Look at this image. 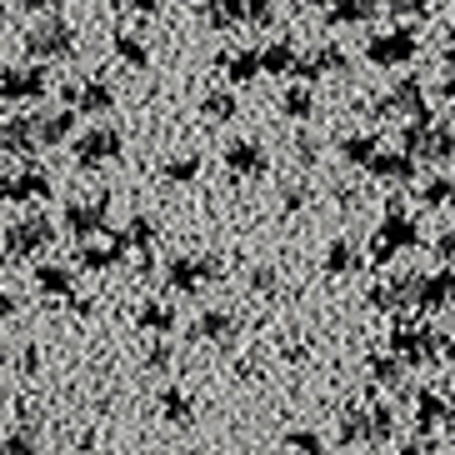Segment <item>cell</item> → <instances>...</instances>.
<instances>
[{
	"label": "cell",
	"instance_id": "3957f363",
	"mask_svg": "<svg viewBox=\"0 0 455 455\" xmlns=\"http://www.w3.org/2000/svg\"><path fill=\"white\" fill-rule=\"evenodd\" d=\"M415 245H420V226L405 215L401 201H390L386 205V220H380L375 235H371V260H375V266H390L401 251H415Z\"/></svg>",
	"mask_w": 455,
	"mask_h": 455
},
{
	"label": "cell",
	"instance_id": "11a10c76",
	"mask_svg": "<svg viewBox=\"0 0 455 455\" xmlns=\"http://www.w3.org/2000/svg\"><path fill=\"white\" fill-rule=\"evenodd\" d=\"M441 45H445V66H455V26L441 36Z\"/></svg>",
	"mask_w": 455,
	"mask_h": 455
},
{
	"label": "cell",
	"instance_id": "8992f818",
	"mask_svg": "<svg viewBox=\"0 0 455 455\" xmlns=\"http://www.w3.org/2000/svg\"><path fill=\"white\" fill-rule=\"evenodd\" d=\"M215 275H220L215 255H171V266H165V285L175 295H201Z\"/></svg>",
	"mask_w": 455,
	"mask_h": 455
},
{
	"label": "cell",
	"instance_id": "9f6ffc18",
	"mask_svg": "<svg viewBox=\"0 0 455 455\" xmlns=\"http://www.w3.org/2000/svg\"><path fill=\"white\" fill-rule=\"evenodd\" d=\"M441 95H445V100H451V106H455V66L445 70V85H441Z\"/></svg>",
	"mask_w": 455,
	"mask_h": 455
},
{
	"label": "cell",
	"instance_id": "f35d334b",
	"mask_svg": "<svg viewBox=\"0 0 455 455\" xmlns=\"http://www.w3.org/2000/svg\"><path fill=\"white\" fill-rule=\"evenodd\" d=\"M285 451L291 455H325V441H321V430H291L285 435Z\"/></svg>",
	"mask_w": 455,
	"mask_h": 455
},
{
	"label": "cell",
	"instance_id": "680465c9",
	"mask_svg": "<svg viewBox=\"0 0 455 455\" xmlns=\"http://www.w3.org/2000/svg\"><path fill=\"white\" fill-rule=\"evenodd\" d=\"M5 26H11V5L0 0V36H5Z\"/></svg>",
	"mask_w": 455,
	"mask_h": 455
},
{
	"label": "cell",
	"instance_id": "f546056e",
	"mask_svg": "<svg viewBox=\"0 0 455 455\" xmlns=\"http://www.w3.org/2000/svg\"><path fill=\"white\" fill-rule=\"evenodd\" d=\"M371 386H386V390L405 386V361L395 350H390V355H371Z\"/></svg>",
	"mask_w": 455,
	"mask_h": 455
},
{
	"label": "cell",
	"instance_id": "5b68a950",
	"mask_svg": "<svg viewBox=\"0 0 455 455\" xmlns=\"http://www.w3.org/2000/svg\"><path fill=\"white\" fill-rule=\"evenodd\" d=\"M70 51H76V26H70L66 15H45V20L30 26V36H26L30 60H66Z\"/></svg>",
	"mask_w": 455,
	"mask_h": 455
},
{
	"label": "cell",
	"instance_id": "94428289",
	"mask_svg": "<svg viewBox=\"0 0 455 455\" xmlns=\"http://www.w3.org/2000/svg\"><path fill=\"white\" fill-rule=\"evenodd\" d=\"M445 205H455V186H451V196H445Z\"/></svg>",
	"mask_w": 455,
	"mask_h": 455
},
{
	"label": "cell",
	"instance_id": "7c38bea8",
	"mask_svg": "<svg viewBox=\"0 0 455 455\" xmlns=\"http://www.w3.org/2000/svg\"><path fill=\"white\" fill-rule=\"evenodd\" d=\"M350 60L340 45H325V51H310V55H295V70L291 76H300V85H315L325 81V76H346Z\"/></svg>",
	"mask_w": 455,
	"mask_h": 455
},
{
	"label": "cell",
	"instance_id": "7bdbcfd3",
	"mask_svg": "<svg viewBox=\"0 0 455 455\" xmlns=\"http://www.w3.org/2000/svg\"><path fill=\"white\" fill-rule=\"evenodd\" d=\"M0 455H36V435H30V430L5 435V441H0Z\"/></svg>",
	"mask_w": 455,
	"mask_h": 455
},
{
	"label": "cell",
	"instance_id": "e575fe53",
	"mask_svg": "<svg viewBox=\"0 0 455 455\" xmlns=\"http://www.w3.org/2000/svg\"><path fill=\"white\" fill-rule=\"evenodd\" d=\"M190 415H196V405H190V395L180 386L161 390V420H171V426H186Z\"/></svg>",
	"mask_w": 455,
	"mask_h": 455
},
{
	"label": "cell",
	"instance_id": "2e32d148",
	"mask_svg": "<svg viewBox=\"0 0 455 455\" xmlns=\"http://www.w3.org/2000/svg\"><path fill=\"white\" fill-rule=\"evenodd\" d=\"M365 171H371L375 180H386V186H411L415 180V156L411 150H375L371 161H365Z\"/></svg>",
	"mask_w": 455,
	"mask_h": 455
},
{
	"label": "cell",
	"instance_id": "cb8c5ba5",
	"mask_svg": "<svg viewBox=\"0 0 455 455\" xmlns=\"http://www.w3.org/2000/svg\"><path fill=\"white\" fill-rule=\"evenodd\" d=\"M415 426L420 430H441V426H451V405H445V395H435V390H420L415 395Z\"/></svg>",
	"mask_w": 455,
	"mask_h": 455
},
{
	"label": "cell",
	"instance_id": "4316f807",
	"mask_svg": "<svg viewBox=\"0 0 455 455\" xmlns=\"http://www.w3.org/2000/svg\"><path fill=\"white\" fill-rule=\"evenodd\" d=\"M70 131H76V110L70 106L36 121V140H41V146H60V140H70Z\"/></svg>",
	"mask_w": 455,
	"mask_h": 455
},
{
	"label": "cell",
	"instance_id": "603a6c76",
	"mask_svg": "<svg viewBox=\"0 0 455 455\" xmlns=\"http://www.w3.org/2000/svg\"><path fill=\"white\" fill-rule=\"evenodd\" d=\"M36 291H41L45 300H70V295H76V275H70L66 266H51V260H45V266L36 270Z\"/></svg>",
	"mask_w": 455,
	"mask_h": 455
},
{
	"label": "cell",
	"instance_id": "4dcf8cb0",
	"mask_svg": "<svg viewBox=\"0 0 455 455\" xmlns=\"http://www.w3.org/2000/svg\"><path fill=\"white\" fill-rule=\"evenodd\" d=\"M361 270V251L350 241H331L325 245V275H355Z\"/></svg>",
	"mask_w": 455,
	"mask_h": 455
},
{
	"label": "cell",
	"instance_id": "4fadbf2b",
	"mask_svg": "<svg viewBox=\"0 0 455 455\" xmlns=\"http://www.w3.org/2000/svg\"><path fill=\"white\" fill-rule=\"evenodd\" d=\"M220 161H226V171L235 175V180H255V175H266V171H270L266 146H260V140H245V135H241V140H230Z\"/></svg>",
	"mask_w": 455,
	"mask_h": 455
},
{
	"label": "cell",
	"instance_id": "f6af8a7d",
	"mask_svg": "<svg viewBox=\"0 0 455 455\" xmlns=\"http://www.w3.org/2000/svg\"><path fill=\"white\" fill-rule=\"evenodd\" d=\"M390 15H401V20H420V15H430V0H390Z\"/></svg>",
	"mask_w": 455,
	"mask_h": 455
},
{
	"label": "cell",
	"instance_id": "d590c367",
	"mask_svg": "<svg viewBox=\"0 0 455 455\" xmlns=\"http://www.w3.org/2000/svg\"><path fill=\"white\" fill-rule=\"evenodd\" d=\"M281 110L291 116V121H310V116H315V95H310V85H291V91L281 95Z\"/></svg>",
	"mask_w": 455,
	"mask_h": 455
},
{
	"label": "cell",
	"instance_id": "e0dca14e",
	"mask_svg": "<svg viewBox=\"0 0 455 455\" xmlns=\"http://www.w3.org/2000/svg\"><path fill=\"white\" fill-rule=\"evenodd\" d=\"M76 110H85V116H106V110H116V85L110 81H85V85H70V91H60Z\"/></svg>",
	"mask_w": 455,
	"mask_h": 455
},
{
	"label": "cell",
	"instance_id": "6da1fadb",
	"mask_svg": "<svg viewBox=\"0 0 455 455\" xmlns=\"http://www.w3.org/2000/svg\"><path fill=\"white\" fill-rule=\"evenodd\" d=\"M390 350L405 361V371H426V365H441L455 355V340L435 325H395L390 331Z\"/></svg>",
	"mask_w": 455,
	"mask_h": 455
},
{
	"label": "cell",
	"instance_id": "816d5d0a",
	"mask_svg": "<svg viewBox=\"0 0 455 455\" xmlns=\"http://www.w3.org/2000/svg\"><path fill=\"white\" fill-rule=\"evenodd\" d=\"M310 201V190L306 186H295V190H285V211H300V205Z\"/></svg>",
	"mask_w": 455,
	"mask_h": 455
},
{
	"label": "cell",
	"instance_id": "ee69618b",
	"mask_svg": "<svg viewBox=\"0 0 455 455\" xmlns=\"http://www.w3.org/2000/svg\"><path fill=\"white\" fill-rule=\"evenodd\" d=\"M295 161H300V165H315V161H321V140H315L310 131L295 135Z\"/></svg>",
	"mask_w": 455,
	"mask_h": 455
},
{
	"label": "cell",
	"instance_id": "d6a6232c",
	"mask_svg": "<svg viewBox=\"0 0 455 455\" xmlns=\"http://www.w3.org/2000/svg\"><path fill=\"white\" fill-rule=\"evenodd\" d=\"M135 325H140V331H150V335H171L175 331V310L161 306V300H146V306L135 310Z\"/></svg>",
	"mask_w": 455,
	"mask_h": 455
},
{
	"label": "cell",
	"instance_id": "db71d44e",
	"mask_svg": "<svg viewBox=\"0 0 455 455\" xmlns=\"http://www.w3.org/2000/svg\"><path fill=\"white\" fill-rule=\"evenodd\" d=\"M20 371H26V375H36V371H41V350H36V346H30L26 355H20Z\"/></svg>",
	"mask_w": 455,
	"mask_h": 455
},
{
	"label": "cell",
	"instance_id": "ba28073f",
	"mask_svg": "<svg viewBox=\"0 0 455 455\" xmlns=\"http://www.w3.org/2000/svg\"><path fill=\"white\" fill-rule=\"evenodd\" d=\"M51 91V76L41 66H5L0 70V100L5 106H26V100H41Z\"/></svg>",
	"mask_w": 455,
	"mask_h": 455
},
{
	"label": "cell",
	"instance_id": "7a4b0ae2",
	"mask_svg": "<svg viewBox=\"0 0 455 455\" xmlns=\"http://www.w3.org/2000/svg\"><path fill=\"white\" fill-rule=\"evenodd\" d=\"M401 150H411L415 161H430V165L455 161V125L430 121V116H415V121H405V131H401Z\"/></svg>",
	"mask_w": 455,
	"mask_h": 455
},
{
	"label": "cell",
	"instance_id": "5bb4252c",
	"mask_svg": "<svg viewBox=\"0 0 455 455\" xmlns=\"http://www.w3.org/2000/svg\"><path fill=\"white\" fill-rule=\"evenodd\" d=\"M51 201V175L41 165H26L20 175H5V205H41Z\"/></svg>",
	"mask_w": 455,
	"mask_h": 455
},
{
	"label": "cell",
	"instance_id": "60d3db41",
	"mask_svg": "<svg viewBox=\"0 0 455 455\" xmlns=\"http://www.w3.org/2000/svg\"><path fill=\"white\" fill-rule=\"evenodd\" d=\"M201 175V161L196 156H175V161H165V180H175V186H190Z\"/></svg>",
	"mask_w": 455,
	"mask_h": 455
},
{
	"label": "cell",
	"instance_id": "ffe728a7",
	"mask_svg": "<svg viewBox=\"0 0 455 455\" xmlns=\"http://www.w3.org/2000/svg\"><path fill=\"white\" fill-rule=\"evenodd\" d=\"M190 335L205 340V346H230V340H235V321H230V310H205Z\"/></svg>",
	"mask_w": 455,
	"mask_h": 455
},
{
	"label": "cell",
	"instance_id": "7dc6e473",
	"mask_svg": "<svg viewBox=\"0 0 455 455\" xmlns=\"http://www.w3.org/2000/svg\"><path fill=\"white\" fill-rule=\"evenodd\" d=\"M116 5H125V11H135V15H156L165 0H116Z\"/></svg>",
	"mask_w": 455,
	"mask_h": 455
},
{
	"label": "cell",
	"instance_id": "7402d4cb",
	"mask_svg": "<svg viewBox=\"0 0 455 455\" xmlns=\"http://www.w3.org/2000/svg\"><path fill=\"white\" fill-rule=\"evenodd\" d=\"M340 161L346 165H355V171H365V161H371L375 150H380V135L375 131H350V135H340Z\"/></svg>",
	"mask_w": 455,
	"mask_h": 455
},
{
	"label": "cell",
	"instance_id": "d4e9b609",
	"mask_svg": "<svg viewBox=\"0 0 455 455\" xmlns=\"http://www.w3.org/2000/svg\"><path fill=\"white\" fill-rule=\"evenodd\" d=\"M380 11V0H325V20L331 26H361Z\"/></svg>",
	"mask_w": 455,
	"mask_h": 455
},
{
	"label": "cell",
	"instance_id": "681fc988",
	"mask_svg": "<svg viewBox=\"0 0 455 455\" xmlns=\"http://www.w3.org/2000/svg\"><path fill=\"white\" fill-rule=\"evenodd\" d=\"M146 365H150V371H165V365H171V346H150Z\"/></svg>",
	"mask_w": 455,
	"mask_h": 455
},
{
	"label": "cell",
	"instance_id": "d6986e66",
	"mask_svg": "<svg viewBox=\"0 0 455 455\" xmlns=\"http://www.w3.org/2000/svg\"><path fill=\"white\" fill-rule=\"evenodd\" d=\"M131 255V245H125V235H116L110 245H91V241H81V251H76V266L81 270H116Z\"/></svg>",
	"mask_w": 455,
	"mask_h": 455
},
{
	"label": "cell",
	"instance_id": "484cf974",
	"mask_svg": "<svg viewBox=\"0 0 455 455\" xmlns=\"http://www.w3.org/2000/svg\"><path fill=\"white\" fill-rule=\"evenodd\" d=\"M255 55H260V76H291L300 51H295L291 41H270V45H260Z\"/></svg>",
	"mask_w": 455,
	"mask_h": 455
},
{
	"label": "cell",
	"instance_id": "b9f144b4",
	"mask_svg": "<svg viewBox=\"0 0 455 455\" xmlns=\"http://www.w3.org/2000/svg\"><path fill=\"white\" fill-rule=\"evenodd\" d=\"M245 26H270L275 20V0H241Z\"/></svg>",
	"mask_w": 455,
	"mask_h": 455
},
{
	"label": "cell",
	"instance_id": "1f68e13d",
	"mask_svg": "<svg viewBox=\"0 0 455 455\" xmlns=\"http://www.w3.org/2000/svg\"><path fill=\"white\" fill-rule=\"evenodd\" d=\"M121 235H125V245H131V251L140 255V260H150V245H156V235H161V226H156L150 215H135V220L121 230Z\"/></svg>",
	"mask_w": 455,
	"mask_h": 455
},
{
	"label": "cell",
	"instance_id": "277c9868",
	"mask_svg": "<svg viewBox=\"0 0 455 455\" xmlns=\"http://www.w3.org/2000/svg\"><path fill=\"white\" fill-rule=\"evenodd\" d=\"M51 241H55L51 215L30 211V215H20V220L5 226V235H0V255H5V260H30V255L51 251Z\"/></svg>",
	"mask_w": 455,
	"mask_h": 455
},
{
	"label": "cell",
	"instance_id": "83f0119b",
	"mask_svg": "<svg viewBox=\"0 0 455 455\" xmlns=\"http://www.w3.org/2000/svg\"><path fill=\"white\" fill-rule=\"evenodd\" d=\"M201 15H205V26H211V30H235V26H245L241 0H205Z\"/></svg>",
	"mask_w": 455,
	"mask_h": 455
},
{
	"label": "cell",
	"instance_id": "bcb514c9",
	"mask_svg": "<svg viewBox=\"0 0 455 455\" xmlns=\"http://www.w3.org/2000/svg\"><path fill=\"white\" fill-rule=\"evenodd\" d=\"M435 255H441L445 266H455V226H451V230H441V235H435Z\"/></svg>",
	"mask_w": 455,
	"mask_h": 455
},
{
	"label": "cell",
	"instance_id": "8d00e7d4",
	"mask_svg": "<svg viewBox=\"0 0 455 455\" xmlns=\"http://www.w3.org/2000/svg\"><path fill=\"white\" fill-rule=\"evenodd\" d=\"M340 445H365V405H340Z\"/></svg>",
	"mask_w": 455,
	"mask_h": 455
},
{
	"label": "cell",
	"instance_id": "f1b7e54d",
	"mask_svg": "<svg viewBox=\"0 0 455 455\" xmlns=\"http://www.w3.org/2000/svg\"><path fill=\"white\" fill-rule=\"evenodd\" d=\"M395 441V411L390 405H365V445Z\"/></svg>",
	"mask_w": 455,
	"mask_h": 455
},
{
	"label": "cell",
	"instance_id": "f907efd6",
	"mask_svg": "<svg viewBox=\"0 0 455 455\" xmlns=\"http://www.w3.org/2000/svg\"><path fill=\"white\" fill-rule=\"evenodd\" d=\"M15 11H36V15H45V11H55V0H11Z\"/></svg>",
	"mask_w": 455,
	"mask_h": 455
},
{
	"label": "cell",
	"instance_id": "8fae6325",
	"mask_svg": "<svg viewBox=\"0 0 455 455\" xmlns=\"http://www.w3.org/2000/svg\"><path fill=\"white\" fill-rule=\"evenodd\" d=\"M110 226V196H95V201H70L66 205V230L76 241H91L95 230Z\"/></svg>",
	"mask_w": 455,
	"mask_h": 455
},
{
	"label": "cell",
	"instance_id": "9a60e30c",
	"mask_svg": "<svg viewBox=\"0 0 455 455\" xmlns=\"http://www.w3.org/2000/svg\"><path fill=\"white\" fill-rule=\"evenodd\" d=\"M415 281H420V275H395V281H380V285H371V291H365V306L371 310H386V315H395V310H405L415 300Z\"/></svg>",
	"mask_w": 455,
	"mask_h": 455
},
{
	"label": "cell",
	"instance_id": "30bf717a",
	"mask_svg": "<svg viewBox=\"0 0 455 455\" xmlns=\"http://www.w3.org/2000/svg\"><path fill=\"white\" fill-rule=\"evenodd\" d=\"M121 150H125V135L116 131V125H95V131H85L81 140H76V161L106 165V161H121Z\"/></svg>",
	"mask_w": 455,
	"mask_h": 455
},
{
	"label": "cell",
	"instance_id": "44dd1931",
	"mask_svg": "<svg viewBox=\"0 0 455 455\" xmlns=\"http://www.w3.org/2000/svg\"><path fill=\"white\" fill-rule=\"evenodd\" d=\"M215 66H220V76H226L230 85H251L255 76H260V55L255 51H226Z\"/></svg>",
	"mask_w": 455,
	"mask_h": 455
},
{
	"label": "cell",
	"instance_id": "ac0fdd59",
	"mask_svg": "<svg viewBox=\"0 0 455 455\" xmlns=\"http://www.w3.org/2000/svg\"><path fill=\"white\" fill-rule=\"evenodd\" d=\"M36 121H26V116H5L0 121V150L5 156H36Z\"/></svg>",
	"mask_w": 455,
	"mask_h": 455
},
{
	"label": "cell",
	"instance_id": "ab89813d",
	"mask_svg": "<svg viewBox=\"0 0 455 455\" xmlns=\"http://www.w3.org/2000/svg\"><path fill=\"white\" fill-rule=\"evenodd\" d=\"M445 196H451V175H430V180H420V205H426V211H441Z\"/></svg>",
	"mask_w": 455,
	"mask_h": 455
},
{
	"label": "cell",
	"instance_id": "52a82bcc",
	"mask_svg": "<svg viewBox=\"0 0 455 455\" xmlns=\"http://www.w3.org/2000/svg\"><path fill=\"white\" fill-rule=\"evenodd\" d=\"M371 116L375 121H415V116H430V106H426V85L415 81H395L390 85V95H380L371 106Z\"/></svg>",
	"mask_w": 455,
	"mask_h": 455
},
{
	"label": "cell",
	"instance_id": "836d02e7",
	"mask_svg": "<svg viewBox=\"0 0 455 455\" xmlns=\"http://www.w3.org/2000/svg\"><path fill=\"white\" fill-rule=\"evenodd\" d=\"M235 110H241L235 91H211V95H201V116H205V121H215V125L235 121Z\"/></svg>",
	"mask_w": 455,
	"mask_h": 455
},
{
	"label": "cell",
	"instance_id": "f5cc1de1",
	"mask_svg": "<svg viewBox=\"0 0 455 455\" xmlns=\"http://www.w3.org/2000/svg\"><path fill=\"white\" fill-rule=\"evenodd\" d=\"M20 310V295H11L5 285H0V315H15Z\"/></svg>",
	"mask_w": 455,
	"mask_h": 455
},
{
	"label": "cell",
	"instance_id": "9c48e42d",
	"mask_svg": "<svg viewBox=\"0 0 455 455\" xmlns=\"http://www.w3.org/2000/svg\"><path fill=\"white\" fill-rule=\"evenodd\" d=\"M365 55H371V66H411L415 55H420V41L411 36V26H395V30L371 36Z\"/></svg>",
	"mask_w": 455,
	"mask_h": 455
},
{
	"label": "cell",
	"instance_id": "91938a15",
	"mask_svg": "<svg viewBox=\"0 0 455 455\" xmlns=\"http://www.w3.org/2000/svg\"><path fill=\"white\" fill-rule=\"evenodd\" d=\"M295 5H300V11H321L325 0H295Z\"/></svg>",
	"mask_w": 455,
	"mask_h": 455
},
{
	"label": "cell",
	"instance_id": "74e56055",
	"mask_svg": "<svg viewBox=\"0 0 455 455\" xmlns=\"http://www.w3.org/2000/svg\"><path fill=\"white\" fill-rule=\"evenodd\" d=\"M116 60H121V66L146 70L150 66V51H146V41H135V36H116Z\"/></svg>",
	"mask_w": 455,
	"mask_h": 455
},
{
	"label": "cell",
	"instance_id": "6f0895ef",
	"mask_svg": "<svg viewBox=\"0 0 455 455\" xmlns=\"http://www.w3.org/2000/svg\"><path fill=\"white\" fill-rule=\"evenodd\" d=\"M395 455H430V445H401Z\"/></svg>",
	"mask_w": 455,
	"mask_h": 455
},
{
	"label": "cell",
	"instance_id": "c3c4849f",
	"mask_svg": "<svg viewBox=\"0 0 455 455\" xmlns=\"http://www.w3.org/2000/svg\"><path fill=\"white\" fill-rule=\"evenodd\" d=\"M270 285H275V270H270V266L251 270V291H270Z\"/></svg>",
	"mask_w": 455,
	"mask_h": 455
}]
</instances>
